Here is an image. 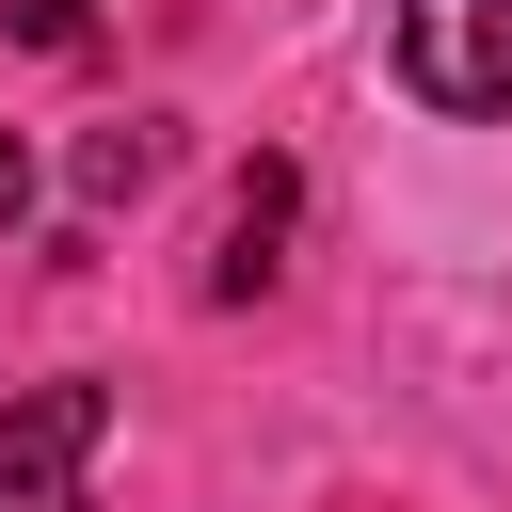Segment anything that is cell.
I'll return each mask as SVG.
<instances>
[{"mask_svg":"<svg viewBox=\"0 0 512 512\" xmlns=\"http://www.w3.org/2000/svg\"><path fill=\"white\" fill-rule=\"evenodd\" d=\"M96 432H112V384H32V400H0V512H96V496H80Z\"/></svg>","mask_w":512,"mask_h":512,"instance_id":"obj_1","label":"cell"},{"mask_svg":"<svg viewBox=\"0 0 512 512\" xmlns=\"http://www.w3.org/2000/svg\"><path fill=\"white\" fill-rule=\"evenodd\" d=\"M400 80L432 112H512V0H400Z\"/></svg>","mask_w":512,"mask_h":512,"instance_id":"obj_2","label":"cell"},{"mask_svg":"<svg viewBox=\"0 0 512 512\" xmlns=\"http://www.w3.org/2000/svg\"><path fill=\"white\" fill-rule=\"evenodd\" d=\"M288 224H304V176H288V160H256V176L224 192V256H208V288H224V304H256V288L288 272Z\"/></svg>","mask_w":512,"mask_h":512,"instance_id":"obj_3","label":"cell"},{"mask_svg":"<svg viewBox=\"0 0 512 512\" xmlns=\"http://www.w3.org/2000/svg\"><path fill=\"white\" fill-rule=\"evenodd\" d=\"M144 176H160V128H96V144H80V192H96V208L144 192Z\"/></svg>","mask_w":512,"mask_h":512,"instance_id":"obj_4","label":"cell"},{"mask_svg":"<svg viewBox=\"0 0 512 512\" xmlns=\"http://www.w3.org/2000/svg\"><path fill=\"white\" fill-rule=\"evenodd\" d=\"M0 32H16V48H80V32H96V0H0Z\"/></svg>","mask_w":512,"mask_h":512,"instance_id":"obj_5","label":"cell"},{"mask_svg":"<svg viewBox=\"0 0 512 512\" xmlns=\"http://www.w3.org/2000/svg\"><path fill=\"white\" fill-rule=\"evenodd\" d=\"M16 208H32V160H16V128H0V224H16Z\"/></svg>","mask_w":512,"mask_h":512,"instance_id":"obj_6","label":"cell"}]
</instances>
